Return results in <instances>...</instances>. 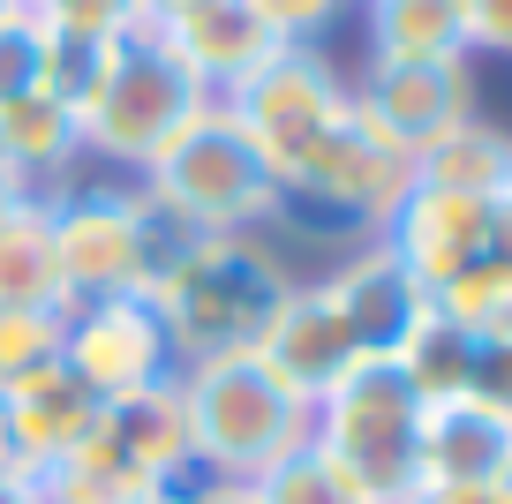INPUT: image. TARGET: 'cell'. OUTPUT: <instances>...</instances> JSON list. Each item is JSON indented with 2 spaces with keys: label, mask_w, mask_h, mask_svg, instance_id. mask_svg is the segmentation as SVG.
<instances>
[{
  "label": "cell",
  "mask_w": 512,
  "mask_h": 504,
  "mask_svg": "<svg viewBox=\"0 0 512 504\" xmlns=\"http://www.w3.org/2000/svg\"><path fill=\"white\" fill-rule=\"evenodd\" d=\"M294 271L279 264V249L264 234H196L174 264L151 286V309H159L166 339H174V362H219V354H256L272 316L287 309Z\"/></svg>",
  "instance_id": "1"
},
{
  "label": "cell",
  "mask_w": 512,
  "mask_h": 504,
  "mask_svg": "<svg viewBox=\"0 0 512 504\" xmlns=\"http://www.w3.org/2000/svg\"><path fill=\"white\" fill-rule=\"evenodd\" d=\"M46 211H53V256H61L68 309L76 301H113V294H151L159 271L196 241L144 181L76 174L68 189L46 196Z\"/></svg>",
  "instance_id": "2"
},
{
  "label": "cell",
  "mask_w": 512,
  "mask_h": 504,
  "mask_svg": "<svg viewBox=\"0 0 512 504\" xmlns=\"http://www.w3.org/2000/svg\"><path fill=\"white\" fill-rule=\"evenodd\" d=\"M384 241L430 286V309L460 316L475 331L512 316V196L407 189V204L392 211Z\"/></svg>",
  "instance_id": "3"
},
{
  "label": "cell",
  "mask_w": 512,
  "mask_h": 504,
  "mask_svg": "<svg viewBox=\"0 0 512 504\" xmlns=\"http://www.w3.org/2000/svg\"><path fill=\"white\" fill-rule=\"evenodd\" d=\"M181 384V414H189V452L196 474H234L256 482L279 459H294L309 444L317 407L294 399L256 354H219V362H189L174 369Z\"/></svg>",
  "instance_id": "4"
},
{
  "label": "cell",
  "mask_w": 512,
  "mask_h": 504,
  "mask_svg": "<svg viewBox=\"0 0 512 504\" xmlns=\"http://www.w3.org/2000/svg\"><path fill=\"white\" fill-rule=\"evenodd\" d=\"M204 106H211V91L144 23V31H128L121 46H113L98 91L83 98V113H76L83 121V158H91V166H113V174H144Z\"/></svg>",
  "instance_id": "5"
},
{
  "label": "cell",
  "mask_w": 512,
  "mask_h": 504,
  "mask_svg": "<svg viewBox=\"0 0 512 504\" xmlns=\"http://www.w3.org/2000/svg\"><path fill=\"white\" fill-rule=\"evenodd\" d=\"M136 181H144L189 234H264V226H279V174L264 166V151L241 136V121L219 98H211Z\"/></svg>",
  "instance_id": "6"
},
{
  "label": "cell",
  "mask_w": 512,
  "mask_h": 504,
  "mask_svg": "<svg viewBox=\"0 0 512 504\" xmlns=\"http://www.w3.org/2000/svg\"><path fill=\"white\" fill-rule=\"evenodd\" d=\"M415 429H422V392L400 377V362L362 354L332 392L317 399L309 444L354 474L377 504H400L415 489Z\"/></svg>",
  "instance_id": "7"
},
{
  "label": "cell",
  "mask_w": 512,
  "mask_h": 504,
  "mask_svg": "<svg viewBox=\"0 0 512 504\" xmlns=\"http://www.w3.org/2000/svg\"><path fill=\"white\" fill-rule=\"evenodd\" d=\"M415 189V158L392 151L362 113L347 106V121L317 143V151L279 181V219L309 226V234H384L392 211Z\"/></svg>",
  "instance_id": "8"
},
{
  "label": "cell",
  "mask_w": 512,
  "mask_h": 504,
  "mask_svg": "<svg viewBox=\"0 0 512 504\" xmlns=\"http://www.w3.org/2000/svg\"><path fill=\"white\" fill-rule=\"evenodd\" d=\"M219 106L234 113L241 136L264 151V166L287 181L294 166H302V158L317 151L339 121H347L354 91H347V76H339V61L324 46H279L272 61L249 68Z\"/></svg>",
  "instance_id": "9"
},
{
  "label": "cell",
  "mask_w": 512,
  "mask_h": 504,
  "mask_svg": "<svg viewBox=\"0 0 512 504\" xmlns=\"http://www.w3.org/2000/svg\"><path fill=\"white\" fill-rule=\"evenodd\" d=\"M61 362L91 384L98 399H136L151 384L174 377V339H166L159 309L144 294H113V301H76L68 309V339H61Z\"/></svg>",
  "instance_id": "10"
},
{
  "label": "cell",
  "mask_w": 512,
  "mask_h": 504,
  "mask_svg": "<svg viewBox=\"0 0 512 504\" xmlns=\"http://www.w3.org/2000/svg\"><path fill=\"white\" fill-rule=\"evenodd\" d=\"M347 91H354V113L407 158H422L430 143H445L452 128L475 121V68L467 61H422V68L369 61Z\"/></svg>",
  "instance_id": "11"
},
{
  "label": "cell",
  "mask_w": 512,
  "mask_h": 504,
  "mask_svg": "<svg viewBox=\"0 0 512 504\" xmlns=\"http://www.w3.org/2000/svg\"><path fill=\"white\" fill-rule=\"evenodd\" d=\"M324 294H332V309H339V324H347V339L362 354H392L415 339V324L430 316V286L407 271V256L392 249L384 234H369V241H354L347 256H339V271H324Z\"/></svg>",
  "instance_id": "12"
},
{
  "label": "cell",
  "mask_w": 512,
  "mask_h": 504,
  "mask_svg": "<svg viewBox=\"0 0 512 504\" xmlns=\"http://www.w3.org/2000/svg\"><path fill=\"white\" fill-rule=\"evenodd\" d=\"M256 362L272 369V377L287 384L294 399H309V407H317V399L332 392V384L347 377L354 362H362V347L347 339V324H339L332 294H324L317 279H294V294H287V309L272 316V331H264Z\"/></svg>",
  "instance_id": "13"
},
{
  "label": "cell",
  "mask_w": 512,
  "mask_h": 504,
  "mask_svg": "<svg viewBox=\"0 0 512 504\" xmlns=\"http://www.w3.org/2000/svg\"><path fill=\"white\" fill-rule=\"evenodd\" d=\"M512 467V407L482 392L422 399L415 429V489L422 482H497Z\"/></svg>",
  "instance_id": "14"
},
{
  "label": "cell",
  "mask_w": 512,
  "mask_h": 504,
  "mask_svg": "<svg viewBox=\"0 0 512 504\" xmlns=\"http://www.w3.org/2000/svg\"><path fill=\"white\" fill-rule=\"evenodd\" d=\"M98 437L113 444V459H121L128 474H136V489H151V497H174L181 482H196V452H189V414H181V384H151V392L136 399H113L106 414H98Z\"/></svg>",
  "instance_id": "15"
},
{
  "label": "cell",
  "mask_w": 512,
  "mask_h": 504,
  "mask_svg": "<svg viewBox=\"0 0 512 504\" xmlns=\"http://www.w3.org/2000/svg\"><path fill=\"white\" fill-rule=\"evenodd\" d=\"M151 31L189 61V76L204 83L211 98H226L249 68H264L279 53V38L256 23L249 0H196V8H181L174 23H151Z\"/></svg>",
  "instance_id": "16"
},
{
  "label": "cell",
  "mask_w": 512,
  "mask_h": 504,
  "mask_svg": "<svg viewBox=\"0 0 512 504\" xmlns=\"http://www.w3.org/2000/svg\"><path fill=\"white\" fill-rule=\"evenodd\" d=\"M0 407H8V429H16V444H23V467L46 474L53 459H68V452L98 429L106 399H98L68 362H53V369H38L31 384H16Z\"/></svg>",
  "instance_id": "17"
},
{
  "label": "cell",
  "mask_w": 512,
  "mask_h": 504,
  "mask_svg": "<svg viewBox=\"0 0 512 504\" xmlns=\"http://www.w3.org/2000/svg\"><path fill=\"white\" fill-rule=\"evenodd\" d=\"M0 166H8L31 196L68 189L76 166H83V121H76V106H61L53 91L8 98V106H0Z\"/></svg>",
  "instance_id": "18"
},
{
  "label": "cell",
  "mask_w": 512,
  "mask_h": 504,
  "mask_svg": "<svg viewBox=\"0 0 512 504\" xmlns=\"http://www.w3.org/2000/svg\"><path fill=\"white\" fill-rule=\"evenodd\" d=\"M369 61L422 68V61H475L467 46V0H362Z\"/></svg>",
  "instance_id": "19"
},
{
  "label": "cell",
  "mask_w": 512,
  "mask_h": 504,
  "mask_svg": "<svg viewBox=\"0 0 512 504\" xmlns=\"http://www.w3.org/2000/svg\"><path fill=\"white\" fill-rule=\"evenodd\" d=\"M0 309H68L46 196H31L0 219Z\"/></svg>",
  "instance_id": "20"
},
{
  "label": "cell",
  "mask_w": 512,
  "mask_h": 504,
  "mask_svg": "<svg viewBox=\"0 0 512 504\" xmlns=\"http://www.w3.org/2000/svg\"><path fill=\"white\" fill-rule=\"evenodd\" d=\"M415 189H437V196H512V136L475 113L467 128H452L445 143H430V151L415 158Z\"/></svg>",
  "instance_id": "21"
},
{
  "label": "cell",
  "mask_w": 512,
  "mask_h": 504,
  "mask_svg": "<svg viewBox=\"0 0 512 504\" xmlns=\"http://www.w3.org/2000/svg\"><path fill=\"white\" fill-rule=\"evenodd\" d=\"M475 354H482V331L460 324V316H445V309H430L392 362H400V377L415 384L422 399H452V392H475Z\"/></svg>",
  "instance_id": "22"
},
{
  "label": "cell",
  "mask_w": 512,
  "mask_h": 504,
  "mask_svg": "<svg viewBox=\"0 0 512 504\" xmlns=\"http://www.w3.org/2000/svg\"><path fill=\"white\" fill-rule=\"evenodd\" d=\"M256 497L264 504H377L339 459H324L317 444H302L294 459H279L272 474H256Z\"/></svg>",
  "instance_id": "23"
},
{
  "label": "cell",
  "mask_w": 512,
  "mask_h": 504,
  "mask_svg": "<svg viewBox=\"0 0 512 504\" xmlns=\"http://www.w3.org/2000/svg\"><path fill=\"white\" fill-rule=\"evenodd\" d=\"M61 339H68V309H0V399L61 362Z\"/></svg>",
  "instance_id": "24"
},
{
  "label": "cell",
  "mask_w": 512,
  "mask_h": 504,
  "mask_svg": "<svg viewBox=\"0 0 512 504\" xmlns=\"http://www.w3.org/2000/svg\"><path fill=\"white\" fill-rule=\"evenodd\" d=\"M46 46L53 31L31 8H0V106L23 91H46Z\"/></svg>",
  "instance_id": "25"
},
{
  "label": "cell",
  "mask_w": 512,
  "mask_h": 504,
  "mask_svg": "<svg viewBox=\"0 0 512 504\" xmlns=\"http://www.w3.org/2000/svg\"><path fill=\"white\" fill-rule=\"evenodd\" d=\"M61 38H128L144 31V0H23Z\"/></svg>",
  "instance_id": "26"
},
{
  "label": "cell",
  "mask_w": 512,
  "mask_h": 504,
  "mask_svg": "<svg viewBox=\"0 0 512 504\" xmlns=\"http://www.w3.org/2000/svg\"><path fill=\"white\" fill-rule=\"evenodd\" d=\"M256 23L279 38V46H324L332 38V23L347 16L354 0H249Z\"/></svg>",
  "instance_id": "27"
},
{
  "label": "cell",
  "mask_w": 512,
  "mask_h": 504,
  "mask_svg": "<svg viewBox=\"0 0 512 504\" xmlns=\"http://www.w3.org/2000/svg\"><path fill=\"white\" fill-rule=\"evenodd\" d=\"M467 46L512 61V0H467Z\"/></svg>",
  "instance_id": "28"
},
{
  "label": "cell",
  "mask_w": 512,
  "mask_h": 504,
  "mask_svg": "<svg viewBox=\"0 0 512 504\" xmlns=\"http://www.w3.org/2000/svg\"><path fill=\"white\" fill-rule=\"evenodd\" d=\"M174 504H264V497H256V482H234V474H196L174 489Z\"/></svg>",
  "instance_id": "29"
},
{
  "label": "cell",
  "mask_w": 512,
  "mask_h": 504,
  "mask_svg": "<svg viewBox=\"0 0 512 504\" xmlns=\"http://www.w3.org/2000/svg\"><path fill=\"white\" fill-rule=\"evenodd\" d=\"M400 504H505V489L497 482H422Z\"/></svg>",
  "instance_id": "30"
},
{
  "label": "cell",
  "mask_w": 512,
  "mask_h": 504,
  "mask_svg": "<svg viewBox=\"0 0 512 504\" xmlns=\"http://www.w3.org/2000/svg\"><path fill=\"white\" fill-rule=\"evenodd\" d=\"M0 482H31V467H23V444H16V429H8V407H0Z\"/></svg>",
  "instance_id": "31"
},
{
  "label": "cell",
  "mask_w": 512,
  "mask_h": 504,
  "mask_svg": "<svg viewBox=\"0 0 512 504\" xmlns=\"http://www.w3.org/2000/svg\"><path fill=\"white\" fill-rule=\"evenodd\" d=\"M16 204H31V189H23V181L8 174V166H0V219H8V211H16Z\"/></svg>",
  "instance_id": "32"
},
{
  "label": "cell",
  "mask_w": 512,
  "mask_h": 504,
  "mask_svg": "<svg viewBox=\"0 0 512 504\" xmlns=\"http://www.w3.org/2000/svg\"><path fill=\"white\" fill-rule=\"evenodd\" d=\"M181 8H196V0H144V23H174Z\"/></svg>",
  "instance_id": "33"
},
{
  "label": "cell",
  "mask_w": 512,
  "mask_h": 504,
  "mask_svg": "<svg viewBox=\"0 0 512 504\" xmlns=\"http://www.w3.org/2000/svg\"><path fill=\"white\" fill-rule=\"evenodd\" d=\"M0 504H46V497H38V482H0Z\"/></svg>",
  "instance_id": "34"
},
{
  "label": "cell",
  "mask_w": 512,
  "mask_h": 504,
  "mask_svg": "<svg viewBox=\"0 0 512 504\" xmlns=\"http://www.w3.org/2000/svg\"><path fill=\"white\" fill-rule=\"evenodd\" d=\"M497 489H505V504H512V467H505V474H497Z\"/></svg>",
  "instance_id": "35"
},
{
  "label": "cell",
  "mask_w": 512,
  "mask_h": 504,
  "mask_svg": "<svg viewBox=\"0 0 512 504\" xmlns=\"http://www.w3.org/2000/svg\"><path fill=\"white\" fill-rule=\"evenodd\" d=\"M128 504H174V497H128Z\"/></svg>",
  "instance_id": "36"
},
{
  "label": "cell",
  "mask_w": 512,
  "mask_h": 504,
  "mask_svg": "<svg viewBox=\"0 0 512 504\" xmlns=\"http://www.w3.org/2000/svg\"><path fill=\"white\" fill-rule=\"evenodd\" d=\"M497 331H505V339H512V316H505V324H497Z\"/></svg>",
  "instance_id": "37"
},
{
  "label": "cell",
  "mask_w": 512,
  "mask_h": 504,
  "mask_svg": "<svg viewBox=\"0 0 512 504\" xmlns=\"http://www.w3.org/2000/svg\"><path fill=\"white\" fill-rule=\"evenodd\" d=\"M8 8H23V0H8Z\"/></svg>",
  "instance_id": "38"
},
{
  "label": "cell",
  "mask_w": 512,
  "mask_h": 504,
  "mask_svg": "<svg viewBox=\"0 0 512 504\" xmlns=\"http://www.w3.org/2000/svg\"><path fill=\"white\" fill-rule=\"evenodd\" d=\"M0 8H8V0H0Z\"/></svg>",
  "instance_id": "39"
}]
</instances>
